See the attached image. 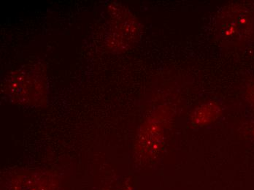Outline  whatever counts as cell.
<instances>
[{
  "instance_id": "6da1fadb",
  "label": "cell",
  "mask_w": 254,
  "mask_h": 190,
  "mask_svg": "<svg viewBox=\"0 0 254 190\" xmlns=\"http://www.w3.org/2000/svg\"><path fill=\"white\" fill-rule=\"evenodd\" d=\"M246 98L249 103L254 106V81L252 82L246 90Z\"/></svg>"
}]
</instances>
